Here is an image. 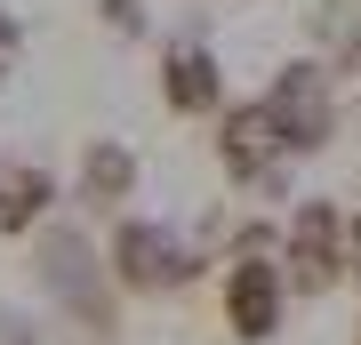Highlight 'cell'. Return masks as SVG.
I'll use <instances>...</instances> for the list:
<instances>
[{
	"instance_id": "obj_1",
	"label": "cell",
	"mask_w": 361,
	"mask_h": 345,
	"mask_svg": "<svg viewBox=\"0 0 361 345\" xmlns=\"http://www.w3.org/2000/svg\"><path fill=\"white\" fill-rule=\"evenodd\" d=\"M233 313H241L249 337L273 329V282H265V273H241V282H233Z\"/></svg>"
}]
</instances>
